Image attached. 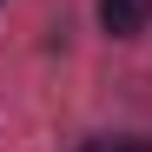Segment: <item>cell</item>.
Returning a JSON list of instances; mask_svg holds the SVG:
<instances>
[{"label": "cell", "mask_w": 152, "mask_h": 152, "mask_svg": "<svg viewBox=\"0 0 152 152\" xmlns=\"http://www.w3.org/2000/svg\"><path fill=\"white\" fill-rule=\"evenodd\" d=\"M145 20H152V0H99V27L113 40H132Z\"/></svg>", "instance_id": "cell-1"}, {"label": "cell", "mask_w": 152, "mask_h": 152, "mask_svg": "<svg viewBox=\"0 0 152 152\" xmlns=\"http://www.w3.org/2000/svg\"><path fill=\"white\" fill-rule=\"evenodd\" d=\"M86 152H152V145H132V139H93Z\"/></svg>", "instance_id": "cell-2"}]
</instances>
